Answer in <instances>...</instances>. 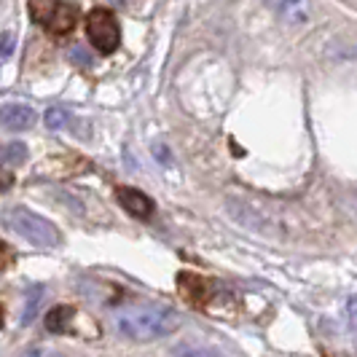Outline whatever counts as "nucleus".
<instances>
[{
  "instance_id": "obj_8",
  "label": "nucleus",
  "mask_w": 357,
  "mask_h": 357,
  "mask_svg": "<svg viewBox=\"0 0 357 357\" xmlns=\"http://www.w3.org/2000/svg\"><path fill=\"white\" fill-rule=\"evenodd\" d=\"M75 306H54L52 312L46 314V328L52 333H78L75 331Z\"/></svg>"
},
{
  "instance_id": "obj_11",
  "label": "nucleus",
  "mask_w": 357,
  "mask_h": 357,
  "mask_svg": "<svg viewBox=\"0 0 357 357\" xmlns=\"http://www.w3.org/2000/svg\"><path fill=\"white\" fill-rule=\"evenodd\" d=\"M172 357H229V355L220 352V349H215V347H207V344L185 341V344H178L172 349Z\"/></svg>"
},
{
  "instance_id": "obj_22",
  "label": "nucleus",
  "mask_w": 357,
  "mask_h": 357,
  "mask_svg": "<svg viewBox=\"0 0 357 357\" xmlns=\"http://www.w3.org/2000/svg\"><path fill=\"white\" fill-rule=\"evenodd\" d=\"M113 3H124V0H113Z\"/></svg>"
},
{
  "instance_id": "obj_14",
  "label": "nucleus",
  "mask_w": 357,
  "mask_h": 357,
  "mask_svg": "<svg viewBox=\"0 0 357 357\" xmlns=\"http://www.w3.org/2000/svg\"><path fill=\"white\" fill-rule=\"evenodd\" d=\"M68 56H70L73 65H78V68H89L91 65V56L84 46H73L70 52H68Z\"/></svg>"
},
{
  "instance_id": "obj_16",
  "label": "nucleus",
  "mask_w": 357,
  "mask_h": 357,
  "mask_svg": "<svg viewBox=\"0 0 357 357\" xmlns=\"http://www.w3.org/2000/svg\"><path fill=\"white\" fill-rule=\"evenodd\" d=\"M3 156L8 161H24V156H27V148L24 145H19V143H14V145H8L6 151H3Z\"/></svg>"
},
{
  "instance_id": "obj_20",
  "label": "nucleus",
  "mask_w": 357,
  "mask_h": 357,
  "mask_svg": "<svg viewBox=\"0 0 357 357\" xmlns=\"http://www.w3.org/2000/svg\"><path fill=\"white\" fill-rule=\"evenodd\" d=\"M347 314H349V322L357 325V296H352V298L347 301Z\"/></svg>"
},
{
  "instance_id": "obj_17",
  "label": "nucleus",
  "mask_w": 357,
  "mask_h": 357,
  "mask_svg": "<svg viewBox=\"0 0 357 357\" xmlns=\"http://www.w3.org/2000/svg\"><path fill=\"white\" fill-rule=\"evenodd\" d=\"M14 52V33H0V56H11Z\"/></svg>"
},
{
  "instance_id": "obj_12",
  "label": "nucleus",
  "mask_w": 357,
  "mask_h": 357,
  "mask_svg": "<svg viewBox=\"0 0 357 357\" xmlns=\"http://www.w3.org/2000/svg\"><path fill=\"white\" fill-rule=\"evenodd\" d=\"M59 6H62V0H30V17L46 27L54 19V14L59 11Z\"/></svg>"
},
{
  "instance_id": "obj_4",
  "label": "nucleus",
  "mask_w": 357,
  "mask_h": 357,
  "mask_svg": "<svg viewBox=\"0 0 357 357\" xmlns=\"http://www.w3.org/2000/svg\"><path fill=\"white\" fill-rule=\"evenodd\" d=\"M33 124H36V110L30 105L8 102V105L0 107V126H3V129L22 132V129H30Z\"/></svg>"
},
{
  "instance_id": "obj_3",
  "label": "nucleus",
  "mask_w": 357,
  "mask_h": 357,
  "mask_svg": "<svg viewBox=\"0 0 357 357\" xmlns=\"http://www.w3.org/2000/svg\"><path fill=\"white\" fill-rule=\"evenodd\" d=\"M86 36L100 54H113L121 43V27L107 8H94L86 17Z\"/></svg>"
},
{
  "instance_id": "obj_2",
  "label": "nucleus",
  "mask_w": 357,
  "mask_h": 357,
  "mask_svg": "<svg viewBox=\"0 0 357 357\" xmlns=\"http://www.w3.org/2000/svg\"><path fill=\"white\" fill-rule=\"evenodd\" d=\"M8 226L27 242H33L38 248H59L62 242V234L56 231L52 220L40 218L33 210H24V207H14L8 213Z\"/></svg>"
},
{
  "instance_id": "obj_18",
  "label": "nucleus",
  "mask_w": 357,
  "mask_h": 357,
  "mask_svg": "<svg viewBox=\"0 0 357 357\" xmlns=\"http://www.w3.org/2000/svg\"><path fill=\"white\" fill-rule=\"evenodd\" d=\"M153 156H156L161 164H172V156H169V151H167V145H164V143L153 145Z\"/></svg>"
},
{
  "instance_id": "obj_7",
  "label": "nucleus",
  "mask_w": 357,
  "mask_h": 357,
  "mask_svg": "<svg viewBox=\"0 0 357 357\" xmlns=\"http://www.w3.org/2000/svg\"><path fill=\"white\" fill-rule=\"evenodd\" d=\"M178 285L183 290V298L194 306H207V296H210V287H207V280L202 277H194V274H180Z\"/></svg>"
},
{
  "instance_id": "obj_15",
  "label": "nucleus",
  "mask_w": 357,
  "mask_h": 357,
  "mask_svg": "<svg viewBox=\"0 0 357 357\" xmlns=\"http://www.w3.org/2000/svg\"><path fill=\"white\" fill-rule=\"evenodd\" d=\"M19 357H68V355H62L56 349H49V347H30V349H24Z\"/></svg>"
},
{
  "instance_id": "obj_13",
  "label": "nucleus",
  "mask_w": 357,
  "mask_h": 357,
  "mask_svg": "<svg viewBox=\"0 0 357 357\" xmlns=\"http://www.w3.org/2000/svg\"><path fill=\"white\" fill-rule=\"evenodd\" d=\"M65 124H68V113L62 107H49L46 110V126L49 129H62Z\"/></svg>"
},
{
  "instance_id": "obj_6",
  "label": "nucleus",
  "mask_w": 357,
  "mask_h": 357,
  "mask_svg": "<svg viewBox=\"0 0 357 357\" xmlns=\"http://www.w3.org/2000/svg\"><path fill=\"white\" fill-rule=\"evenodd\" d=\"M116 199L121 202V207H124L129 215H135V218H151L153 215V202L151 197H145L143 191H137V188H119L116 191Z\"/></svg>"
},
{
  "instance_id": "obj_9",
  "label": "nucleus",
  "mask_w": 357,
  "mask_h": 357,
  "mask_svg": "<svg viewBox=\"0 0 357 357\" xmlns=\"http://www.w3.org/2000/svg\"><path fill=\"white\" fill-rule=\"evenodd\" d=\"M43 298H46V287L43 285L27 287V293H24V309H22V317H19L22 325H30V322L36 320L38 312L43 309Z\"/></svg>"
},
{
  "instance_id": "obj_19",
  "label": "nucleus",
  "mask_w": 357,
  "mask_h": 357,
  "mask_svg": "<svg viewBox=\"0 0 357 357\" xmlns=\"http://www.w3.org/2000/svg\"><path fill=\"white\" fill-rule=\"evenodd\" d=\"M11 261H14V252H11L6 245H3V242H0V271L11 266Z\"/></svg>"
},
{
  "instance_id": "obj_10",
  "label": "nucleus",
  "mask_w": 357,
  "mask_h": 357,
  "mask_svg": "<svg viewBox=\"0 0 357 357\" xmlns=\"http://www.w3.org/2000/svg\"><path fill=\"white\" fill-rule=\"evenodd\" d=\"M75 17H78V14H75V8L62 3V6H59V11L54 14V19L46 24V30L54 33V36H65V33H70L73 27H75Z\"/></svg>"
},
{
  "instance_id": "obj_1",
  "label": "nucleus",
  "mask_w": 357,
  "mask_h": 357,
  "mask_svg": "<svg viewBox=\"0 0 357 357\" xmlns=\"http://www.w3.org/2000/svg\"><path fill=\"white\" fill-rule=\"evenodd\" d=\"M116 328L126 339L148 344V341L172 336L180 328V314L175 309L161 304L124 306V309L116 312Z\"/></svg>"
},
{
  "instance_id": "obj_5",
  "label": "nucleus",
  "mask_w": 357,
  "mask_h": 357,
  "mask_svg": "<svg viewBox=\"0 0 357 357\" xmlns=\"http://www.w3.org/2000/svg\"><path fill=\"white\" fill-rule=\"evenodd\" d=\"M271 11L287 24H306L312 17V3L309 0H266Z\"/></svg>"
},
{
  "instance_id": "obj_21",
  "label": "nucleus",
  "mask_w": 357,
  "mask_h": 357,
  "mask_svg": "<svg viewBox=\"0 0 357 357\" xmlns=\"http://www.w3.org/2000/svg\"><path fill=\"white\" fill-rule=\"evenodd\" d=\"M11 183H14L11 172H6V169L0 167V191H8V188H11Z\"/></svg>"
}]
</instances>
